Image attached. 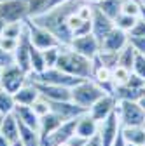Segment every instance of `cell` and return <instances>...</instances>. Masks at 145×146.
<instances>
[{"mask_svg": "<svg viewBox=\"0 0 145 146\" xmlns=\"http://www.w3.org/2000/svg\"><path fill=\"white\" fill-rule=\"evenodd\" d=\"M140 7H142L140 0H122L121 2V12L128 16L140 17Z\"/></svg>", "mask_w": 145, "mask_h": 146, "instance_id": "cell-31", "label": "cell"}, {"mask_svg": "<svg viewBox=\"0 0 145 146\" xmlns=\"http://www.w3.org/2000/svg\"><path fill=\"white\" fill-rule=\"evenodd\" d=\"M121 132L126 143L145 146V125H133V127H121Z\"/></svg>", "mask_w": 145, "mask_h": 146, "instance_id": "cell-23", "label": "cell"}, {"mask_svg": "<svg viewBox=\"0 0 145 146\" xmlns=\"http://www.w3.org/2000/svg\"><path fill=\"white\" fill-rule=\"evenodd\" d=\"M14 106H16V99L12 92H7L5 89L0 87V113L7 115L14 111Z\"/></svg>", "mask_w": 145, "mask_h": 146, "instance_id": "cell-28", "label": "cell"}, {"mask_svg": "<svg viewBox=\"0 0 145 146\" xmlns=\"http://www.w3.org/2000/svg\"><path fill=\"white\" fill-rule=\"evenodd\" d=\"M28 17V0H5L0 4V19L5 23H21Z\"/></svg>", "mask_w": 145, "mask_h": 146, "instance_id": "cell-7", "label": "cell"}, {"mask_svg": "<svg viewBox=\"0 0 145 146\" xmlns=\"http://www.w3.org/2000/svg\"><path fill=\"white\" fill-rule=\"evenodd\" d=\"M128 42H130V35H128V31H124V30H121V28L115 26V28L100 42V49H101V50L119 52V50H122L126 45H128Z\"/></svg>", "mask_w": 145, "mask_h": 146, "instance_id": "cell-14", "label": "cell"}, {"mask_svg": "<svg viewBox=\"0 0 145 146\" xmlns=\"http://www.w3.org/2000/svg\"><path fill=\"white\" fill-rule=\"evenodd\" d=\"M14 64V52H9V50H4L2 47H0V68H7Z\"/></svg>", "mask_w": 145, "mask_h": 146, "instance_id": "cell-38", "label": "cell"}, {"mask_svg": "<svg viewBox=\"0 0 145 146\" xmlns=\"http://www.w3.org/2000/svg\"><path fill=\"white\" fill-rule=\"evenodd\" d=\"M23 30H25V21H21V23H7L4 31H2V35L4 36H11V38H19V35L23 33Z\"/></svg>", "mask_w": 145, "mask_h": 146, "instance_id": "cell-33", "label": "cell"}, {"mask_svg": "<svg viewBox=\"0 0 145 146\" xmlns=\"http://www.w3.org/2000/svg\"><path fill=\"white\" fill-rule=\"evenodd\" d=\"M26 82H28V73L25 70H21L16 63L2 70V82H0V87L5 89L7 92H12V94L17 92Z\"/></svg>", "mask_w": 145, "mask_h": 146, "instance_id": "cell-8", "label": "cell"}, {"mask_svg": "<svg viewBox=\"0 0 145 146\" xmlns=\"http://www.w3.org/2000/svg\"><path fill=\"white\" fill-rule=\"evenodd\" d=\"M130 77H131V70L124 68V66H119V64L115 68H112V80H114L115 87L117 85H124Z\"/></svg>", "mask_w": 145, "mask_h": 146, "instance_id": "cell-30", "label": "cell"}, {"mask_svg": "<svg viewBox=\"0 0 145 146\" xmlns=\"http://www.w3.org/2000/svg\"><path fill=\"white\" fill-rule=\"evenodd\" d=\"M84 146H103V144H101V137H100V134L96 132L93 137H89L87 143H86Z\"/></svg>", "mask_w": 145, "mask_h": 146, "instance_id": "cell-42", "label": "cell"}, {"mask_svg": "<svg viewBox=\"0 0 145 146\" xmlns=\"http://www.w3.org/2000/svg\"><path fill=\"white\" fill-rule=\"evenodd\" d=\"M133 73H136L138 77H142L145 80V54H138L136 52V58H135V64H133Z\"/></svg>", "mask_w": 145, "mask_h": 146, "instance_id": "cell-36", "label": "cell"}, {"mask_svg": "<svg viewBox=\"0 0 145 146\" xmlns=\"http://www.w3.org/2000/svg\"><path fill=\"white\" fill-rule=\"evenodd\" d=\"M0 132L4 134V137L9 143L19 141V122H17V118L14 117V113L4 115L2 122H0Z\"/></svg>", "mask_w": 145, "mask_h": 146, "instance_id": "cell-17", "label": "cell"}, {"mask_svg": "<svg viewBox=\"0 0 145 146\" xmlns=\"http://www.w3.org/2000/svg\"><path fill=\"white\" fill-rule=\"evenodd\" d=\"M5 21H2V19H0V35H2V31H4V28H5Z\"/></svg>", "mask_w": 145, "mask_h": 146, "instance_id": "cell-47", "label": "cell"}, {"mask_svg": "<svg viewBox=\"0 0 145 146\" xmlns=\"http://www.w3.org/2000/svg\"><path fill=\"white\" fill-rule=\"evenodd\" d=\"M32 84L37 87L40 96H44L49 101H68V99H72V92H70L68 87L46 84V82H32Z\"/></svg>", "mask_w": 145, "mask_h": 146, "instance_id": "cell-15", "label": "cell"}, {"mask_svg": "<svg viewBox=\"0 0 145 146\" xmlns=\"http://www.w3.org/2000/svg\"><path fill=\"white\" fill-rule=\"evenodd\" d=\"M128 146H138V144H131V143H128Z\"/></svg>", "mask_w": 145, "mask_h": 146, "instance_id": "cell-51", "label": "cell"}, {"mask_svg": "<svg viewBox=\"0 0 145 146\" xmlns=\"http://www.w3.org/2000/svg\"><path fill=\"white\" fill-rule=\"evenodd\" d=\"M81 80L79 77H74L70 73H65L63 70L52 66V68H46L42 73H35V71H28V82H46V84H54V85H61V87H75Z\"/></svg>", "mask_w": 145, "mask_h": 146, "instance_id": "cell-4", "label": "cell"}, {"mask_svg": "<svg viewBox=\"0 0 145 146\" xmlns=\"http://www.w3.org/2000/svg\"><path fill=\"white\" fill-rule=\"evenodd\" d=\"M32 108H33V111L37 113L39 117H44V115H47V113L51 111L49 99H46L44 96H39L37 99H35V101H33V104H32Z\"/></svg>", "mask_w": 145, "mask_h": 146, "instance_id": "cell-35", "label": "cell"}, {"mask_svg": "<svg viewBox=\"0 0 145 146\" xmlns=\"http://www.w3.org/2000/svg\"><path fill=\"white\" fill-rule=\"evenodd\" d=\"M117 58H119V52H112V50H101L98 52V59L101 61L103 66L108 68H115L117 66Z\"/></svg>", "mask_w": 145, "mask_h": 146, "instance_id": "cell-32", "label": "cell"}, {"mask_svg": "<svg viewBox=\"0 0 145 146\" xmlns=\"http://www.w3.org/2000/svg\"><path fill=\"white\" fill-rule=\"evenodd\" d=\"M2 2H5V0H0V4H2Z\"/></svg>", "mask_w": 145, "mask_h": 146, "instance_id": "cell-54", "label": "cell"}, {"mask_svg": "<svg viewBox=\"0 0 145 146\" xmlns=\"http://www.w3.org/2000/svg\"><path fill=\"white\" fill-rule=\"evenodd\" d=\"M115 111L121 127L145 125V110L138 104V101H117Z\"/></svg>", "mask_w": 145, "mask_h": 146, "instance_id": "cell-5", "label": "cell"}, {"mask_svg": "<svg viewBox=\"0 0 145 146\" xmlns=\"http://www.w3.org/2000/svg\"><path fill=\"white\" fill-rule=\"evenodd\" d=\"M140 2H142V4H143V5H145V0H140Z\"/></svg>", "mask_w": 145, "mask_h": 146, "instance_id": "cell-53", "label": "cell"}, {"mask_svg": "<svg viewBox=\"0 0 145 146\" xmlns=\"http://www.w3.org/2000/svg\"><path fill=\"white\" fill-rule=\"evenodd\" d=\"M25 26H26V31L30 35V40L35 47H39L42 50L49 49V47H56V45H61L58 42V38L54 36L49 30H46L44 26L37 25L32 17H26L25 19Z\"/></svg>", "mask_w": 145, "mask_h": 146, "instance_id": "cell-6", "label": "cell"}, {"mask_svg": "<svg viewBox=\"0 0 145 146\" xmlns=\"http://www.w3.org/2000/svg\"><path fill=\"white\" fill-rule=\"evenodd\" d=\"M66 0H28V17H37L42 16L54 7L61 5Z\"/></svg>", "mask_w": 145, "mask_h": 146, "instance_id": "cell-19", "label": "cell"}, {"mask_svg": "<svg viewBox=\"0 0 145 146\" xmlns=\"http://www.w3.org/2000/svg\"><path fill=\"white\" fill-rule=\"evenodd\" d=\"M61 122H65V120L60 115L52 113V111H49L47 115L40 117V123H39V136H40V139H46L47 136H51L61 125Z\"/></svg>", "mask_w": 145, "mask_h": 146, "instance_id": "cell-20", "label": "cell"}, {"mask_svg": "<svg viewBox=\"0 0 145 146\" xmlns=\"http://www.w3.org/2000/svg\"><path fill=\"white\" fill-rule=\"evenodd\" d=\"M0 82H2V68H0Z\"/></svg>", "mask_w": 145, "mask_h": 146, "instance_id": "cell-50", "label": "cell"}, {"mask_svg": "<svg viewBox=\"0 0 145 146\" xmlns=\"http://www.w3.org/2000/svg\"><path fill=\"white\" fill-rule=\"evenodd\" d=\"M138 104H140V106H142V108L145 110V96H142V98H140V101H138Z\"/></svg>", "mask_w": 145, "mask_h": 146, "instance_id": "cell-46", "label": "cell"}, {"mask_svg": "<svg viewBox=\"0 0 145 146\" xmlns=\"http://www.w3.org/2000/svg\"><path fill=\"white\" fill-rule=\"evenodd\" d=\"M63 45H56V47H49L44 52V59H46V66L47 68H52L56 66V61H58V56H60V50H61Z\"/></svg>", "mask_w": 145, "mask_h": 146, "instance_id": "cell-34", "label": "cell"}, {"mask_svg": "<svg viewBox=\"0 0 145 146\" xmlns=\"http://www.w3.org/2000/svg\"><path fill=\"white\" fill-rule=\"evenodd\" d=\"M136 21H138V17H135V16H128V14H119L115 19H114V25L117 26V28H121V30H124V31H128L130 33V30L136 25Z\"/></svg>", "mask_w": 145, "mask_h": 146, "instance_id": "cell-29", "label": "cell"}, {"mask_svg": "<svg viewBox=\"0 0 145 146\" xmlns=\"http://www.w3.org/2000/svg\"><path fill=\"white\" fill-rule=\"evenodd\" d=\"M140 17L145 21V5H143V4H142V7H140Z\"/></svg>", "mask_w": 145, "mask_h": 146, "instance_id": "cell-45", "label": "cell"}, {"mask_svg": "<svg viewBox=\"0 0 145 146\" xmlns=\"http://www.w3.org/2000/svg\"><path fill=\"white\" fill-rule=\"evenodd\" d=\"M11 146H23V144H21V141H16V143H12Z\"/></svg>", "mask_w": 145, "mask_h": 146, "instance_id": "cell-48", "label": "cell"}, {"mask_svg": "<svg viewBox=\"0 0 145 146\" xmlns=\"http://www.w3.org/2000/svg\"><path fill=\"white\" fill-rule=\"evenodd\" d=\"M128 35H130V36H143V35H145V21L142 19V17H138L136 25L130 30Z\"/></svg>", "mask_w": 145, "mask_h": 146, "instance_id": "cell-40", "label": "cell"}, {"mask_svg": "<svg viewBox=\"0 0 145 146\" xmlns=\"http://www.w3.org/2000/svg\"><path fill=\"white\" fill-rule=\"evenodd\" d=\"M17 40L19 38H11V36H4L0 35V47L4 50H9V52H14L16 47H17Z\"/></svg>", "mask_w": 145, "mask_h": 146, "instance_id": "cell-37", "label": "cell"}, {"mask_svg": "<svg viewBox=\"0 0 145 146\" xmlns=\"http://www.w3.org/2000/svg\"><path fill=\"white\" fill-rule=\"evenodd\" d=\"M114 96L117 101H140V98L145 96V87L136 89L130 85H117L114 90Z\"/></svg>", "mask_w": 145, "mask_h": 146, "instance_id": "cell-22", "label": "cell"}, {"mask_svg": "<svg viewBox=\"0 0 145 146\" xmlns=\"http://www.w3.org/2000/svg\"><path fill=\"white\" fill-rule=\"evenodd\" d=\"M115 108H117V99H115V96L105 94V96H101L91 108L87 110V113L91 115L96 122H103L107 117H110V115L115 111Z\"/></svg>", "mask_w": 145, "mask_h": 146, "instance_id": "cell-10", "label": "cell"}, {"mask_svg": "<svg viewBox=\"0 0 145 146\" xmlns=\"http://www.w3.org/2000/svg\"><path fill=\"white\" fill-rule=\"evenodd\" d=\"M40 96V92L37 90L32 82H26L17 92H14V99H16V104H26V106H32L33 101Z\"/></svg>", "mask_w": 145, "mask_h": 146, "instance_id": "cell-21", "label": "cell"}, {"mask_svg": "<svg viewBox=\"0 0 145 146\" xmlns=\"http://www.w3.org/2000/svg\"><path fill=\"white\" fill-rule=\"evenodd\" d=\"M70 47L74 50H77L79 54H82V56L93 59L100 52V40L93 33H87V35H82V36H75V38L72 40Z\"/></svg>", "mask_w": 145, "mask_h": 146, "instance_id": "cell-9", "label": "cell"}, {"mask_svg": "<svg viewBox=\"0 0 145 146\" xmlns=\"http://www.w3.org/2000/svg\"><path fill=\"white\" fill-rule=\"evenodd\" d=\"M49 106H51V111L60 115L63 120L79 118L81 115H84L87 111V110H84L82 106H79L72 99H68V101H49Z\"/></svg>", "mask_w": 145, "mask_h": 146, "instance_id": "cell-13", "label": "cell"}, {"mask_svg": "<svg viewBox=\"0 0 145 146\" xmlns=\"http://www.w3.org/2000/svg\"><path fill=\"white\" fill-rule=\"evenodd\" d=\"M135 58H136V50L133 49V45L128 42L122 50H119V58H117V64L119 66H124L128 70H133V64H135Z\"/></svg>", "mask_w": 145, "mask_h": 146, "instance_id": "cell-27", "label": "cell"}, {"mask_svg": "<svg viewBox=\"0 0 145 146\" xmlns=\"http://www.w3.org/2000/svg\"><path fill=\"white\" fill-rule=\"evenodd\" d=\"M56 68L63 70L65 73H70L74 77H79V78H91L93 77V59L79 54L70 45L61 47L58 61H56Z\"/></svg>", "mask_w": 145, "mask_h": 146, "instance_id": "cell-2", "label": "cell"}, {"mask_svg": "<svg viewBox=\"0 0 145 146\" xmlns=\"http://www.w3.org/2000/svg\"><path fill=\"white\" fill-rule=\"evenodd\" d=\"M11 144H12V143H9V141L4 137V134L0 132V146H11Z\"/></svg>", "mask_w": 145, "mask_h": 146, "instance_id": "cell-44", "label": "cell"}, {"mask_svg": "<svg viewBox=\"0 0 145 146\" xmlns=\"http://www.w3.org/2000/svg\"><path fill=\"white\" fill-rule=\"evenodd\" d=\"M121 2L122 0H100L98 4H95L105 16H108L114 21L115 17L121 14Z\"/></svg>", "mask_w": 145, "mask_h": 146, "instance_id": "cell-25", "label": "cell"}, {"mask_svg": "<svg viewBox=\"0 0 145 146\" xmlns=\"http://www.w3.org/2000/svg\"><path fill=\"white\" fill-rule=\"evenodd\" d=\"M98 129H100V122H96L91 115L86 111V113H84V115H81V117H79V120H77V129H75V134H79V136H82V137L89 139V137H93V136L98 132Z\"/></svg>", "mask_w": 145, "mask_h": 146, "instance_id": "cell-18", "label": "cell"}, {"mask_svg": "<svg viewBox=\"0 0 145 146\" xmlns=\"http://www.w3.org/2000/svg\"><path fill=\"white\" fill-rule=\"evenodd\" d=\"M81 4H82V0H66L61 5L54 7L52 11L42 16H37V17H32V19L37 25L44 26L46 30H49L61 45H70L72 40H74V35H72L68 28V16L72 12H75Z\"/></svg>", "mask_w": 145, "mask_h": 146, "instance_id": "cell-1", "label": "cell"}, {"mask_svg": "<svg viewBox=\"0 0 145 146\" xmlns=\"http://www.w3.org/2000/svg\"><path fill=\"white\" fill-rule=\"evenodd\" d=\"M58 146H68V143H66V141H65V143H60V144H58Z\"/></svg>", "mask_w": 145, "mask_h": 146, "instance_id": "cell-49", "label": "cell"}, {"mask_svg": "<svg viewBox=\"0 0 145 146\" xmlns=\"http://www.w3.org/2000/svg\"><path fill=\"white\" fill-rule=\"evenodd\" d=\"M30 64H32V71L35 73H42L47 66H46V59H44V52L42 49L35 47L33 44L30 45Z\"/></svg>", "mask_w": 145, "mask_h": 146, "instance_id": "cell-26", "label": "cell"}, {"mask_svg": "<svg viewBox=\"0 0 145 146\" xmlns=\"http://www.w3.org/2000/svg\"><path fill=\"white\" fill-rule=\"evenodd\" d=\"M112 146H128V143H126V139H124L122 132H119V134H117V137H115V141H114V144H112Z\"/></svg>", "mask_w": 145, "mask_h": 146, "instance_id": "cell-43", "label": "cell"}, {"mask_svg": "<svg viewBox=\"0 0 145 146\" xmlns=\"http://www.w3.org/2000/svg\"><path fill=\"white\" fill-rule=\"evenodd\" d=\"M30 45H32V40H30V35L26 31V26H25L23 33L19 35V40H17V47L14 50V63L19 66L21 70H25L26 73L32 71V64H30Z\"/></svg>", "mask_w": 145, "mask_h": 146, "instance_id": "cell-12", "label": "cell"}, {"mask_svg": "<svg viewBox=\"0 0 145 146\" xmlns=\"http://www.w3.org/2000/svg\"><path fill=\"white\" fill-rule=\"evenodd\" d=\"M70 92H72V101L77 103L79 106H82L84 110H89L101 96L107 94L93 78L81 80L75 87L70 89Z\"/></svg>", "mask_w": 145, "mask_h": 146, "instance_id": "cell-3", "label": "cell"}, {"mask_svg": "<svg viewBox=\"0 0 145 146\" xmlns=\"http://www.w3.org/2000/svg\"><path fill=\"white\" fill-rule=\"evenodd\" d=\"M130 44L138 54H145V35L143 36H130Z\"/></svg>", "mask_w": 145, "mask_h": 146, "instance_id": "cell-39", "label": "cell"}, {"mask_svg": "<svg viewBox=\"0 0 145 146\" xmlns=\"http://www.w3.org/2000/svg\"><path fill=\"white\" fill-rule=\"evenodd\" d=\"M14 117L17 118V122H21L32 129L39 131V123H40V117L33 111L32 106H26V104H16L14 106Z\"/></svg>", "mask_w": 145, "mask_h": 146, "instance_id": "cell-16", "label": "cell"}, {"mask_svg": "<svg viewBox=\"0 0 145 146\" xmlns=\"http://www.w3.org/2000/svg\"><path fill=\"white\" fill-rule=\"evenodd\" d=\"M2 118H4V115H2V113H0V122H2Z\"/></svg>", "mask_w": 145, "mask_h": 146, "instance_id": "cell-52", "label": "cell"}, {"mask_svg": "<svg viewBox=\"0 0 145 146\" xmlns=\"http://www.w3.org/2000/svg\"><path fill=\"white\" fill-rule=\"evenodd\" d=\"M66 143H68V146H84V144L87 143V139L82 137V136H79V134H74Z\"/></svg>", "mask_w": 145, "mask_h": 146, "instance_id": "cell-41", "label": "cell"}, {"mask_svg": "<svg viewBox=\"0 0 145 146\" xmlns=\"http://www.w3.org/2000/svg\"><path fill=\"white\" fill-rule=\"evenodd\" d=\"M93 5H95V4H93ZM114 28H115L114 21H112L108 16H105V14L95 5V7H93V17H91V33L101 42Z\"/></svg>", "mask_w": 145, "mask_h": 146, "instance_id": "cell-11", "label": "cell"}, {"mask_svg": "<svg viewBox=\"0 0 145 146\" xmlns=\"http://www.w3.org/2000/svg\"><path fill=\"white\" fill-rule=\"evenodd\" d=\"M19 141L23 146H40V136L39 131L32 129L19 122Z\"/></svg>", "mask_w": 145, "mask_h": 146, "instance_id": "cell-24", "label": "cell"}]
</instances>
